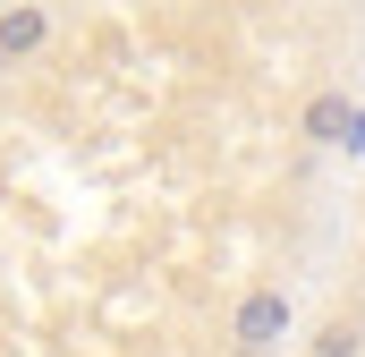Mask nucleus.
<instances>
[{"mask_svg":"<svg viewBox=\"0 0 365 357\" xmlns=\"http://www.w3.org/2000/svg\"><path fill=\"white\" fill-rule=\"evenodd\" d=\"M289 332H297V298H289L280 281H255V289L230 306V349L238 357H272Z\"/></svg>","mask_w":365,"mask_h":357,"instance_id":"nucleus-2","label":"nucleus"},{"mask_svg":"<svg viewBox=\"0 0 365 357\" xmlns=\"http://www.w3.org/2000/svg\"><path fill=\"white\" fill-rule=\"evenodd\" d=\"M297 145L357 162V154H365V102H357L349 86H314L306 102H297Z\"/></svg>","mask_w":365,"mask_h":357,"instance_id":"nucleus-1","label":"nucleus"},{"mask_svg":"<svg viewBox=\"0 0 365 357\" xmlns=\"http://www.w3.org/2000/svg\"><path fill=\"white\" fill-rule=\"evenodd\" d=\"M357 349H365V332H357V323H349V315L314 332V357H357Z\"/></svg>","mask_w":365,"mask_h":357,"instance_id":"nucleus-4","label":"nucleus"},{"mask_svg":"<svg viewBox=\"0 0 365 357\" xmlns=\"http://www.w3.org/2000/svg\"><path fill=\"white\" fill-rule=\"evenodd\" d=\"M51 51V9L43 0H9L0 9V69H26Z\"/></svg>","mask_w":365,"mask_h":357,"instance_id":"nucleus-3","label":"nucleus"}]
</instances>
